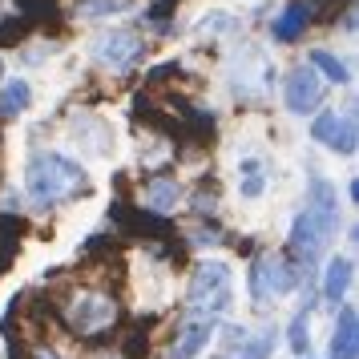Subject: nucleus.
<instances>
[{
    "label": "nucleus",
    "mask_w": 359,
    "mask_h": 359,
    "mask_svg": "<svg viewBox=\"0 0 359 359\" xmlns=\"http://www.w3.org/2000/svg\"><path fill=\"white\" fill-rule=\"evenodd\" d=\"M25 186L36 206H57L65 198H77L85 190V165L65 154H36L25 165Z\"/></svg>",
    "instance_id": "1"
},
{
    "label": "nucleus",
    "mask_w": 359,
    "mask_h": 359,
    "mask_svg": "<svg viewBox=\"0 0 359 359\" xmlns=\"http://www.w3.org/2000/svg\"><path fill=\"white\" fill-rule=\"evenodd\" d=\"M186 299H190L194 311H206L210 319L222 315V311H230V303H234V271H230V262H222V259L198 262L194 275H190Z\"/></svg>",
    "instance_id": "2"
},
{
    "label": "nucleus",
    "mask_w": 359,
    "mask_h": 359,
    "mask_svg": "<svg viewBox=\"0 0 359 359\" xmlns=\"http://www.w3.org/2000/svg\"><path fill=\"white\" fill-rule=\"evenodd\" d=\"M250 299L255 303H266V299H275V294H287L299 287V266L291 259H283V255H262L255 266H250Z\"/></svg>",
    "instance_id": "3"
},
{
    "label": "nucleus",
    "mask_w": 359,
    "mask_h": 359,
    "mask_svg": "<svg viewBox=\"0 0 359 359\" xmlns=\"http://www.w3.org/2000/svg\"><path fill=\"white\" fill-rule=\"evenodd\" d=\"M335 222H327V218H319V214H311L303 210L299 218H294V226H291V246H294V255L299 259H307L315 262L319 255H323V246L331 243V234H335Z\"/></svg>",
    "instance_id": "4"
},
{
    "label": "nucleus",
    "mask_w": 359,
    "mask_h": 359,
    "mask_svg": "<svg viewBox=\"0 0 359 359\" xmlns=\"http://www.w3.org/2000/svg\"><path fill=\"white\" fill-rule=\"evenodd\" d=\"M311 137L331 154H355V117L339 114V109H323L311 126Z\"/></svg>",
    "instance_id": "5"
},
{
    "label": "nucleus",
    "mask_w": 359,
    "mask_h": 359,
    "mask_svg": "<svg viewBox=\"0 0 359 359\" xmlns=\"http://www.w3.org/2000/svg\"><path fill=\"white\" fill-rule=\"evenodd\" d=\"M283 101H287V109L299 114V117L315 114V109H319V101H323V77H319L315 69H294L291 77H287Z\"/></svg>",
    "instance_id": "6"
},
{
    "label": "nucleus",
    "mask_w": 359,
    "mask_h": 359,
    "mask_svg": "<svg viewBox=\"0 0 359 359\" xmlns=\"http://www.w3.org/2000/svg\"><path fill=\"white\" fill-rule=\"evenodd\" d=\"M114 299H105V294H85V299H77L73 307H69V323L77 327L81 335H93V331H101V327L114 323Z\"/></svg>",
    "instance_id": "7"
},
{
    "label": "nucleus",
    "mask_w": 359,
    "mask_h": 359,
    "mask_svg": "<svg viewBox=\"0 0 359 359\" xmlns=\"http://www.w3.org/2000/svg\"><path fill=\"white\" fill-rule=\"evenodd\" d=\"M214 331H218V323H214L210 315H198V319H190V323L182 327V335L174 339V347H170V359H198L206 347H210Z\"/></svg>",
    "instance_id": "8"
},
{
    "label": "nucleus",
    "mask_w": 359,
    "mask_h": 359,
    "mask_svg": "<svg viewBox=\"0 0 359 359\" xmlns=\"http://www.w3.org/2000/svg\"><path fill=\"white\" fill-rule=\"evenodd\" d=\"M137 53H142L137 36L121 33V29H114V33H101L97 41H93V57H97V61H105V65H114V69H126Z\"/></svg>",
    "instance_id": "9"
},
{
    "label": "nucleus",
    "mask_w": 359,
    "mask_h": 359,
    "mask_svg": "<svg viewBox=\"0 0 359 359\" xmlns=\"http://www.w3.org/2000/svg\"><path fill=\"white\" fill-rule=\"evenodd\" d=\"M331 359H359V319L355 307H343L331 335Z\"/></svg>",
    "instance_id": "10"
},
{
    "label": "nucleus",
    "mask_w": 359,
    "mask_h": 359,
    "mask_svg": "<svg viewBox=\"0 0 359 359\" xmlns=\"http://www.w3.org/2000/svg\"><path fill=\"white\" fill-rule=\"evenodd\" d=\"M307 210L339 226V194H335V186L327 178H319V174L307 178Z\"/></svg>",
    "instance_id": "11"
},
{
    "label": "nucleus",
    "mask_w": 359,
    "mask_h": 359,
    "mask_svg": "<svg viewBox=\"0 0 359 359\" xmlns=\"http://www.w3.org/2000/svg\"><path fill=\"white\" fill-rule=\"evenodd\" d=\"M351 259L347 255H335V259L327 262V275H323V299L327 303H339L343 299V291L351 287Z\"/></svg>",
    "instance_id": "12"
},
{
    "label": "nucleus",
    "mask_w": 359,
    "mask_h": 359,
    "mask_svg": "<svg viewBox=\"0 0 359 359\" xmlns=\"http://www.w3.org/2000/svg\"><path fill=\"white\" fill-rule=\"evenodd\" d=\"M81 133L89 137V142H85V149H89L93 158H109V146H105V142L114 137V130H109V126H105L101 117L81 114V117H77V137H81Z\"/></svg>",
    "instance_id": "13"
},
{
    "label": "nucleus",
    "mask_w": 359,
    "mask_h": 359,
    "mask_svg": "<svg viewBox=\"0 0 359 359\" xmlns=\"http://www.w3.org/2000/svg\"><path fill=\"white\" fill-rule=\"evenodd\" d=\"M29 105H33V89H29L25 77H13V81L0 89V114L4 117H20Z\"/></svg>",
    "instance_id": "14"
},
{
    "label": "nucleus",
    "mask_w": 359,
    "mask_h": 359,
    "mask_svg": "<svg viewBox=\"0 0 359 359\" xmlns=\"http://www.w3.org/2000/svg\"><path fill=\"white\" fill-rule=\"evenodd\" d=\"M142 202H146L149 210H158V214L174 210V206H178V182L174 178H154L146 190H142Z\"/></svg>",
    "instance_id": "15"
},
{
    "label": "nucleus",
    "mask_w": 359,
    "mask_h": 359,
    "mask_svg": "<svg viewBox=\"0 0 359 359\" xmlns=\"http://www.w3.org/2000/svg\"><path fill=\"white\" fill-rule=\"evenodd\" d=\"M262 190H266V165L259 158H243L238 162V194L255 202V198H262Z\"/></svg>",
    "instance_id": "16"
},
{
    "label": "nucleus",
    "mask_w": 359,
    "mask_h": 359,
    "mask_svg": "<svg viewBox=\"0 0 359 359\" xmlns=\"http://www.w3.org/2000/svg\"><path fill=\"white\" fill-rule=\"evenodd\" d=\"M307 20H311V8L307 4H291L283 17L275 20V41H294V36L307 29Z\"/></svg>",
    "instance_id": "17"
},
{
    "label": "nucleus",
    "mask_w": 359,
    "mask_h": 359,
    "mask_svg": "<svg viewBox=\"0 0 359 359\" xmlns=\"http://www.w3.org/2000/svg\"><path fill=\"white\" fill-rule=\"evenodd\" d=\"M311 65L323 69L327 81H335V85H347V81H351V77H347V65H343L339 57H331L327 49H315V53H311Z\"/></svg>",
    "instance_id": "18"
},
{
    "label": "nucleus",
    "mask_w": 359,
    "mask_h": 359,
    "mask_svg": "<svg viewBox=\"0 0 359 359\" xmlns=\"http://www.w3.org/2000/svg\"><path fill=\"white\" fill-rule=\"evenodd\" d=\"M271 347H275V331H262L255 339H246L243 335V347H238V355L234 359H266L271 355Z\"/></svg>",
    "instance_id": "19"
},
{
    "label": "nucleus",
    "mask_w": 359,
    "mask_h": 359,
    "mask_svg": "<svg viewBox=\"0 0 359 359\" xmlns=\"http://www.w3.org/2000/svg\"><path fill=\"white\" fill-rule=\"evenodd\" d=\"M307 347H311V315L299 311L294 323H291V351L294 355H307Z\"/></svg>",
    "instance_id": "20"
},
{
    "label": "nucleus",
    "mask_w": 359,
    "mask_h": 359,
    "mask_svg": "<svg viewBox=\"0 0 359 359\" xmlns=\"http://www.w3.org/2000/svg\"><path fill=\"white\" fill-rule=\"evenodd\" d=\"M130 0H89L85 4V17H109V13H117V8H126Z\"/></svg>",
    "instance_id": "21"
},
{
    "label": "nucleus",
    "mask_w": 359,
    "mask_h": 359,
    "mask_svg": "<svg viewBox=\"0 0 359 359\" xmlns=\"http://www.w3.org/2000/svg\"><path fill=\"white\" fill-rule=\"evenodd\" d=\"M36 359H57V355H45V351H41V355H36Z\"/></svg>",
    "instance_id": "22"
}]
</instances>
